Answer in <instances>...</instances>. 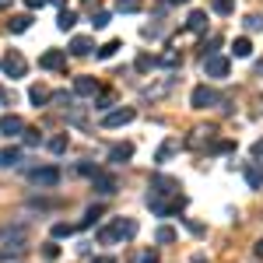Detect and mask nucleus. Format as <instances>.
Segmentation results:
<instances>
[{"label":"nucleus","instance_id":"nucleus-1","mask_svg":"<svg viewBox=\"0 0 263 263\" xmlns=\"http://www.w3.org/2000/svg\"><path fill=\"white\" fill-rule=\"evenodd\" d=\"M182 186L176 179H165V176H155V182H151V193H147V203H151V211L155 214H162V218H168V214H179L182 207H186V193H179Z\"/></svg>","mask_w":263,"mask_h":263},{"label":"nucleus","instance_id":"nucleus-2","mask_svg":"<svg viewBox=\"0 0 263 263\" xmlns=\"http://www.w3.org/2000/svg\"><path fill=\"white\" fill-rule=\"evenodd\" d=\"M134 235H137V221L134 218H116L112 224H105L99 232V242L112 246V242H120V239H134Z\"/></svg>","mask_w":263,"mask_h":263},{"label":"nucleus","instance_id":"nucleus-3","mask_svg":"<svg viewBox=\"0 0 263 263\" xmlns=\"http://www.w3.org/2000/svg\"><path fill=\"white\" fill-rule=\"evenodd\" d=\"M134 116H137V112H134L130 105H126V109H109V112L102 116V126H105V130H116V126H126V123H134Z\"/></svg>","mask_w":263,"mask_h":263},{"label":"nucleus","instance_id":"nucleus-4","mask_svg":"<svg viewBox=\"0 0 263 263\" xmlns=\"http://www.w3.org/2000/svg\"><path fill=\"white\" fill-rule=\"evenodd\" d=\"M0 67H4V74H7V78H25V70H28V63H25V57H21L18 49H11V53L4 57Z\"/></svg>","mask_w":263,"mask_h":263},{"label":"nucleus","instance_id":"nucleus-5","mask_svg":"<svg viewBox=\"0 0 263 263\" xmlns=\"http://www.w3.org/2000/svg\"><path fill=\"white\" fill-rule=\"evenodd\" d=\"M39 67L42 70H60V67H67V49H46L39 57Z\"/></svg>","mask_w":263,"mask_h":263},{"label":"nucleus","instance_id":"nucleus-6","mask_svg":"<svg viewBox=\"0 0 263 263\" xmlns=\"http://www.w3.org/2000/svg\"><path fill=\"white\" fill-rule=\"evenodd\" d=\"M32 182H35V186H46V190H49V186H57V182H60V168H57V165L35 168V172H32Z\"/></svg>","mask_w":263,"mask_h":263},{"label":"nucleus","instance_id":"nucleus-7","mask_svg":"<svg viewBox=\"0 0 263 263\" xmlns=\"http://www.w3.org/2000/svg\"><path fill=\"white\" fill-rule=\"evenodd\" d=\"M91 186L99 190L102 197H112V193L120 190V182H116V176H109V172H95V176H91Z\"/></svg>","mask_w":263,"mask_h":263},{"label":"nucleus","instance_id":"nucleus-8","mask_svg":"<svg viewBox=\"0 0 263 263\" xmlns=\"http://www.w3.org/2000/svg\"><path fill=\"white\" fill-rule=\"evenodd\" d=\"M228 67H232V63H228V57H214V53H211V57L203 60L207 78H224V74H228Z\"/></svg>","mask_w":263,"mask_h":263},{"label":"nucleus","instance_id":"nucleus-9","mask_svg":"<svg viewBox=\"0 0 263 263\" xmlns=\"http://www.w3.org/2000/svg\"><path fill=\"white\" fill-rule=\"evenodd\" d=\"M190 102H193V109H207V105H214V102H218V95H214L207 84H197V88H193V95H190Z\"/></svg>","mask_w":263,"mask_h":263},{"label":"nucleus","instance_id":"nucleus-10","mask_svg":"<svg viewBox=\"0 0 263 263\" xmlns=\"http://www.w3.org/2000/svg\"><path fill=\"white\" fill-rule=\"evenodd\" d=\"M0 130H4L7 137L25 134V120H21V116H14V112H7V116H0Z\"/></svg>","mask_w":263,"mask_h":263},{"label":"nucleus","instance_id":"nucleus-11","mask_svg":"<svg viewBox=\"0 0 263 263\" xmlns=\"http://www.w3.org/2000/svg\"><path fill=\"white\" fill-rule=\"evenodd\" d=\"M74 95H99V78L81 74V78L74 81Z\"/></svg>","mask_w":263,"mask_h":263},{"label":"nucleus","instance_id":"nucleus-12","mask_svg":"<svg viewBox=\"0 0 263 263\" xmlns=\"http://www.w3.org/2000/svg\"><path fill=\"white\" fill-rule=\"evenodd\" d=\"M134 158V144H112L109 147V162L112 165H123V162H130Z\"/></svg>","mask_w":263,"mask_h":263},{"label":"nucleus","instance_id":"nucleus-13","mask_svg":"<svg viewBox=\"0 0 263 263\" xmlns=\"http://www.w3.org/2000/svg\"><path fill=\"white\" fill-rule=\"evenodd\" d=\"M91 49H99V46H95V39H88V35H74L70 39V53L74 57H88Z\"/></svg>","mask_w":263,"mask_h":263},{"label":"nucleus","instance_id":"nucleus-14","mask_svg":"<svg viewBox=\"0 0 263 263\" xmlns=\"http://www.w3.org/2000/svg\"><path fill=\"white\" fill-rule=\"evenodd\" d=\"M242 176H246V182H249V190H263V168H260L256 162H253V165H246V172H242Z\"/></svg>","mask_w":263,"mask_h":263},{"label":"nucleus","instance_id":"nucleus-15","mask_svg":"<svg viewBox=\"0 0 263 263\" xmlns=\"http://www.w3.org/2000/svg\"><path fill=\"white\" fill-rule=\"evenodd\" d=\"M7 28H11L14 35H21V32H28V28H32V14H14V18L7 21Z\"/></svg>","mask_w":263,"mask_h":263},{"label":"nucleus","instance_id":"nucleus-16","mask_svg":"<svg viewBox=\"0 0 263 263\" xmlns=\"http://www.w3.org/2000/svg\"><path fill=\"white\" fill-rule=\"evenodd\" d=\"M28 99L35 102V105H46V102L53 99V91H49V88H42V84H32V88H28Z\"/></svg>","mask_w":263,"mask_h":263},{"label":"nucleus","instance_id":"nucleus-17","mask_svg":"<svg viewBox=\"0 0 263 263\" xmlns=\"http://www.w3.org/2000/svg\"><path fill=\"white\" fill-rule=\"evenodd\" d=\"M74 25H78V14H74L70 7H63V11H60V18H57V28H60V32H70Z\"/></svg>","mask_w":263,"mask_h":263},{"label":"nucleus","instance_id":"nucleus-18","mask_svg":"<svg viewBox=\"0 0 263 263\" xmlns=\"http://www.w3.org/2000/svg\"><path fill=\"white\" fill-rule=\"evenodd\" d=\"M186 28H190V32H203V28H207V11H193V14L186 18Z\"/></svg>","mask_w":263,"mask_h":263},{"label":"nucleus","instance_id":"nucleus-19","mask_svg":"<svg viewBox=\"0 0 263 263\" xmlns=\"http://www.w3.org/2000/svg\"><path fill=\"white\" fill-rule=\"evenodd\" d=\"M21 162V147H4L0 151V165L4 168H11V165H18Z\"/></svg>","mask_w":263,"mask_h":263},{"label":"nucleus","instance_id":"nucleus-20","mask_svg":"<svg viewBox=\"0 0 263 263\" xmlns=\"http://www.w3.org/2000/svg\"><path fill=\"white\" fill-rule=\"evenodd\" d=\"M176 147H179V141H165L162 147H158V155H155V162L162 165V162H168L172 155H176Z\"/></svg>","mask_w":263,"mask_h":263},{"label":"nucleus","instance_id":"nucleus-21","mask_svg":"<svg viewBox=\"0 0 263 263\" xmlns=\"http://www.w3.org/2000/svg\"><path fill=\"white\" fill-rule=\"evenodd\" d=\"M211 11H214V14H224V18H228V14L235 11V0H211Z\"/></svg>","mask_w":263,"mask_h":263},{"label":"nucleus","instance_id":"nucleus-22","mask_svg":"<svg viewBox=\"0 0 263 263\" xmlns=\"http://www.w3.org/2000/svg\"><path fill=\"white\" fill-rule=\"evenodd\" d=\"M46 147H49L53 155H63V151H67V134H57V137H49V141H46Z\"/></svg>","mask_w":263,"mask_h":263},{"label":"nucleus","instance_id":"nucleus-23","mask_svg":"<svg viewBox=\"0 0 263 263\" xmlns=\"http://www.w3.org/2000/svg\"><path fill=\"white\" fill-rule=\"evenodd\" d=\"M155 239H158V242H162V246L176 242V228H168V224H162V228H158V232H155Z\"/></svg>","mask_w":263,"mask_h":263},{"label":"nucleus","instance_id":"nucleus-24","mask_svg":"<svg viewBox=\"0 0 263 263\" xmlns=\"http://www.w3.org/2000/svg\"><path fill=\"white\" fill-rule=\"evenodd\" d=\"M232 53H235V57H242V60H246V57L253 53V42H249V39H235V46H232Z\"/></svg>","mask_w":263,"mask_h":263},{"label":"nucleus","instance_id":"nucleus-25","mask_svg":"<svg viewBox=\"0 0 263 263\" xmlns=\"http://www.w3.org/2000/svg\"><path fill=\"white\" fill-rule=\"evenodd\" d=\"M116 11L120 14H134V11H141V0H116Z\"/></svg>","mask_w":263,"mask_h":263},{"label":"nucleus","instance_id":"nucleus-26","mask_svg":"<svg viewBox=\"0 0 263 263\" xmlns=\"http://www.w3.org/2000/svg\"><path fill=\"white\" fill-rule=\"evenodd\" d=\"M67 235H74V224H67V221L53 224V239H67Z\"/></svg>","mask_w":263,"mask_h":263},{"label":"nucleus","instance_id":"nucleus-27","mask_svg":"<svg viewBox=\"0 0 263 263\" xmlns=\"http://www.w3.org/2000/svg\"><path fill=\"white\" fill-rule=\"evenodd\" d=\"M116 49H120V42L112 39V42H105V46H99V49H95V53H99V60H109V57H112V53H116Z\"/></svg>","mask_w":263,"mask_h":263},{"label":"nucleus","instance_id":"nucleus-28","mask_svg":"<svg viewBox=\"0 0 263 263\" xmlns=\"http://www.w3.org/2000/svg\"><path fill=\"white\" fill-rule=\"evenodd\" d=\"M21 141H25V147H35L42 137H39V130H35V126H25V137H21Z\"/></svg>","mask_w":263,"mask_h":263},{"label":"nucleus","instance_id":"nucleus-29","mask_svg":"<svg viewBox=\"0 0 263 263\" xmlns=\"http://www.w3.org/2000/svg\"><path fill=\"white\" fill-rule=\"evenodd\" d=\"M211 151H214V155H228V151H235V144H232V141H214V144H211Z\"/></svg>","mask_w":263,"mask_h":263},{"label":"nucleus","instance_id":"nucleus-30","mask_svg":"<svg viewBox=\"0 0 263 263\" xmlns=\"http://www.w3.org/2000/svg\"><path fill=\"white\" fill-rule=\"evenodd\" d=\"M95 218H102V207H91V211L84 214V221L78 224V228H91V224H95Z\"/></svg>","mask_w":263,"mask_h":263},{"label":"nucleus","instance_id":"nucleus-31","mask_svg":"<svg viewBox=\"0 0 263 263\" xmlns=\"http://www.w3.org/2000/svg\"><path fill=\"white\" fill-rule=\"evenodd\" d=\"M42 256H46V260H60V246L46 242V246H42Z\"/></svg>","mask_w":263,"mask_h":263},{"label":"nucleus","instance_id":"nucleus-32","mask_svg":"<svg viewBox=\"0 0 263 263\" xmlns=\"http://www.w3.org/2000/svg\"><path fill=\"white\" fill-rule=\"evenodd\" d=\"M134 67H137V70H151V67H155V60H151V57H147V53H141V57H137V63H134Z\"/></svg>","mask_w":263,"mask_h":263},{"label":"nucleus","instance_id":"nucleus-33","mask_svg":"<svg viewBox=\"0 0 263 263\" xmlns=\"http://www.w3.org/2000/svg\"><path fill=\"white\" fill-rule=\"evenodd\" d=\"M246 28H249V32H260V28H263V18H260V14H249V18H246Z\"/></svg>","mask_w":263,"mask_h":263},{"label":"nucleus","instance_id":"nucleus-34","mask_svg":"<svg viewBox=\"0 0 263 263\" xmlns=\"http://www.w3.org/2000/svg\"><path fill=\"white\" fill-rule=\"evenodd\" d=\"M91 25H95V28H105V25H109V11H95Z\"/></svg>","mask_w":263,"mask_h":263},{"label":"nucleus","instance_id":"nucleus-35","mask_svg":"<svg viewBox=\"0 0 263 263\" xmlns=\"http://www.w3.org/2000/svg\"><path fill=\"white\" fill-rule=\"evenodd\" d=\"M158 63H162V67H176V63H179V57H176V53H165Z\"/></svg>","mask_w":263,"mask_h":263},{"label":"nucleus","instance_id":"nucleus-36","mask_svg":"<svg viewBox=\"0 0 263 263\" xmlns=\"http://www.w3.org/2000/svg\"><path fill=\"white\" fill-rule=\"evenodd\" d=\"M109 105H112V95H102V99H99V105H95V109H102V112H109Z\"/></svg>","mask_w":263,"mask_h":263},{"label":"nucleus","instance_id":"nucleus-37","mask_svg":"<svg viewBox=\"0 0 263 263\" xmlns=\"http://www.w3.org/2000/svg\"><path fill=\"white\" fill-rule=\"evenodd\" d=\"M141 263H162V260H158V253H155V249H147V253L141 256Z\"/></svg>","mask_w":263,"mask_h":263},{"label":"nucleus","instance_id":"nucleus-38","mask_svg":"<svg viewBox=\"0 0 263 263\" xmlns=\"http://www.w3.org/2000/svg\"><path fill=\"white\" fill-rule=\"evenodd\" d=\"M78 172H81V176H95L99 168H95V165H88V162H84V165H78Z\"/></svg>","mask_w":263,"mask_h":263},{"label":"nucleus","instance_id":"nucleus-39","mask_svg":"<svg viewBox=\"0 0 263 263\" xmlns=\"http://www.w3.org/2000/svg\"><path fill=\"white\" fill-rule=\"evenodd\" d=\"M42 4H49V0H25V7H28V11H39Z\"/></svg>","mask_w":263,"mask_h":263},{"label":"nucleus","instance_id":"nucleus-40","mask_svg":"<svg viewBox=\"0 0 263 263\" xmlns=\"http://www.w3.org/2000/svg\"><path fill=\"white\" fill-rule=\"evenodd\" d=\"M253 158H263V141L253 144Z\"/></svg>","mask_w":263,"mask_h":263},{"label":"nucleus","instance_id":"nucleus-41","mask_svg":"<svg viewBox=\"0 0 263 263\" xmlns=\"http://www.w3.org/2000/svg\"><path fill=\"white\" fill-rule=\"evenodd\" d=\"M0 102H14V95H11L7 88H0Z\"/></svg>","mask_w":263,"mask_h":263},{"label":"nucleus","instance_id":"nucleus-42","mask_svg":"<svg viewBox=\"0 0 263 263\" xmlns=\"http://www.w3.org/2000/svg\"><path fill=\"white\" fill-rule=\"evenodd\" d=\"M91 263H116V260H112V256H95Z\"/></svg>","mask_w":263,"mask_h":263},{"label":"nucleus","instance_id":"nucleus-43","mask_svg":"<svg viewBox=\"0 0 263 263\" xmlns=\"http://www.w3.org/2000/svg\"><path fill=\"white\" fill-rule=\"evenodd\" d=\"M256 256H260V260H263V239H260V242H256Z\"/></svg>","mask_w":263,"mask_h":263},{"label":"nucleus","instance_id":"nucleus-44","mask_svg":"<svg viewBox=\"0 0 263 263\" xmlns=\"http://www.w3.org/2000/svg\"><path fill=\"white\" fill-rule=\"evenodd\" d=\"M49 4H57V7H60V11H63V7H67V0H49Z\"/></svg>","mask_w":263,"mask_h":263},{"label":"nucleus","instance_id":"nucleus-45","mask_svg":"<svg viewBox=\"0 0 263 263\" xmlns=\"http://www.w3.org/2000/svg\"><path fill=\"white\" fill-rule=\"evenodd\" d=\"M7 4H11V0H0V11H4V7H7Z\"/></svg>","mask_w":263,"mask_h":263},{"label":"nucleus","instance_id":"nucleus-46","mask_svg":"<svg viewBox=\"0 0 263 263\" xmlns=\"http://www.w3.org/2000/svg\"><path fill=\"white\" fill-rule=\"evenodd\" d=\"M168 4H186V0H168Z\"/></svg>","mask_w":263,"mask_h":263}]
</instances>
